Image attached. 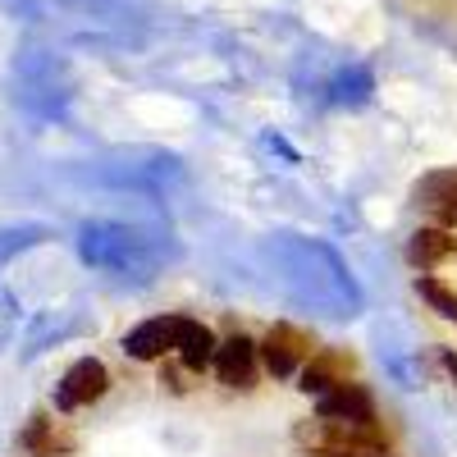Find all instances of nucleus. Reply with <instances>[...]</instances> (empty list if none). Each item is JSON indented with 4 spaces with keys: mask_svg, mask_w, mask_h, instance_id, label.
Returning a JSON list of instances; mask_svg holds the SVG:
<instances>
[{
    "mask_svg": "<svg viewBox=\"0 0 457 457\" xmlns=\"http://www.w3.org/2000/svg\"><path fill=\"white\" fill-rule=\"evenodd\" d=\"M416 288H421V297L430 302V307H435L444 320H457V293H453V288H444L439 279H421Z\"/></svg>",
    "mask_w": 457,
    "mask_h": 457,
    "instance_id": "nucleus-11",
    "label": "nucleus"
},
{
    "mask_svg": "<svg viewBox=\"0 0 457 457\" xmlns=\"http://www.w3.org/2000/svg\"><path fill=\"white\" fill-rule=\"evenodd\" d=\"M23 448H28L32 457H55V453L69 448V439L55 435V421H46V416H32V426L23 430Z\"/></svg>",
    "mask_w": 457,
    "mask_h": 457,
    "instance_id": "nucleus-10",
    "label": "nucleus"
},
{
    "mask_svg": "<svg viewBox=\"0 0 457 457\" xmlns=\"http://www.w3.org/2000/svg\"><path fill=\"white\" fill-rule=\"evenodd\" d=\"M174 334H179V316H161V320H146L124 338V353L133 361H156L174 348Z\"/></svg>",
    "mask_w": 457,
    "mask_h": 457,
    "instance_id": "nucleus-6",
    "label": "nucleus"
},
{
    "mask_svg": "<svg viewBox=\"0 0 457 457\" xmlns=\"http://www.w3.org/2000/svg\"><path fill=\"white\" fill-rule=\"evenodd\" d=\"M357 370V357L343 353V348H325V353H312V366L302 370V394H325L334 385H348Z\"/></svg>",
    "mask_w": 457,
    "mask_h": 457,
    "instance_id": "nucleus-5",
    "label": "nucleus"
},
{
    "mask_svg": "<svg viewBox=\"0 0 457 457\" xmlns=\"http://www.w3.org/2000/svg\"><path fill=\"white\" fill-rule=\"evenodd\" d=\"M174 348H179V361L187 370H206L215 361V334L197 320H183L179 316V334H174Z\"/></svg>",
    "mask_w": 457,
    "mask_h": 457,
    "instance_id": "nucleus-8",
    "label": "nucleus"
},
{
    "mask_svg": "<svg viewBox=\"0 0 457 457\" xmlns=\"http://www.w3.org/2000/svg\"><path fill=\"white\" fill-rule=\"evenodd\" d=\"M370 457H385V453H370Z\"/></svg>",
    "mask_w": 457,
    "mask_h": 457,
    "instance_id": "nucleus-13",
    "label": "nucleus"
},
{
    "mask_svg": "<svg viewBox=\"0 0 457 457\" xmlns=\"http://www.w3.org/2000/svg\"><path fill=\"white\" fill-rule=\"evenodd\" d=\"M256 353L265 357V366H270L275 375H293L302 361L312 357V334H302L297 325H275Z\"/></svg>",
    "mask_w": 457,
    "mask_h": 457,
    "instance_id": "nucleus-2",
    "label": "nucleus"
},
{
    "mask_svg": "<svg viewBox=\"0 0 457 457\" xmlns=\"http://www.w3.org/2000/svg\"><path fill=\"white\" fill-rule=\"evenodd\" d=\"M444 370H448V375L457 379V353H444Z\"/></svg>",
    "mask_w": 457,
    "mask_h": 457,
    "instance_id": "nucleus-12",
    "label": "nucleus"
},
{
    "mask_svg": "<svg viewBox=\"0 0 457 457\" xmlns=\"http://www.w3.org/2000/svg\"><path fill=\"white\" fill-rule=\"evenodd\" d=\"M453 252H457V238L448 234L444 224H426V228H416L411 243H407L411 265H439V261H444V256H453Z\"/></svg>",
    "mask_w": 457,
    "mask_h": 457,
    "instance_id": "nucleus-9",
    "label": "nucleus"
},
{
    "mask_svg": "<svg viewBox=\"0 0 457 457\" xmlns=\"http://www.w3.org/2000/svg\"><path fill=\"white\" fill-rule=\"evenodd\" d=\"M320 416L325 421H375V403L361 385H334L320 394Z\"/></svg>",
    "mask_w": 457,
    "mask_h": 457,
    "instance_id": "nucleus-7",
    "label": "nucleus"
},
{
    "mask_svg": "<svg viewBox=\"0 0 457 457\" xmlns=\"http://www.w3.org/2000/svg\"><path fill=\"white\" fill-rule=\"evenodd\" d=\"M105 389H110V370H105L96 357H83V361H73V366H69V375L60 379L55 403L69 411V407H83V403L105 398Z\"/></svg>",
    "mask_w": 457,
    "mask_h": 457,
    "instance_id": "nucleus-1",
    "label": "nucleus"
},
{
    "mask_svg": "<svg viewBox=\"0 0 457 457\" xmlns=\"http://www.w3.org/2000/svg\"><path fill=\"white\" fill-rule=\"evenodd\" d=\"M416 206H421L435 224L453 228L457 224V170H435L416 183Z\"/></svg>",
    "mask_w": 457,
    "mask_h": 457,
    "instance_id": "nucleus-4",
    "label": "nucleus"
},
{
    "mask_svg": "<svg viewBox=\"0 0 457 457\" xmlns=\"http://www.w3.org/2000/svg\"><path fill=\"white\" fill-rule=\"evenodd\" d=\"M215 375H220V385L228 389H252L256 385V343L234 334L228 343H215Z\"/></svg>",
    "mask_w": 457,
    "mask_h": 457,
    "instance_id": "nucleus-3",
    "label": "nucleus"
}]
</instances>
